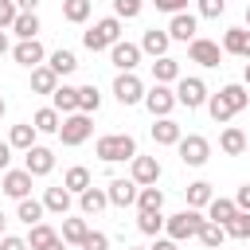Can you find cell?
<instances>
[{
    "label": "cell",
    "mask_w": 250,
    "mask_h": 250,
    "mask_svg": "<svg viewBox=\"0 0 250 250\" xmlns=\"http://www.w3.org/2000/svg\"><path fill=\"white\" fill-rule=\"evenodd\" d=\"M16 16H20V8H16V0H0V31H12V23H16Z\"/></svg>",
    "instance_id": "cell-46"
},
{
    "label": "cell",
    "mask_w": 250,
    "mask_h": 250,
    "mask_svg": "<svg viewBox=\"0 0 250 250\" xmlns=\"http://www.w3.org/2000/svg\"><path fill=\"white\" fill-rule=\"evenodd\" d=\"M219 148H223L227 156H242V152H246V133L234 129V125H227V129L219 133Z\"/></svg>",
    "instance_id": "cell-25"
},
{
    "label": "cell",
    "mask_w": 250,
    "mask_h": 250,
    "mask_svg": "<svg viewBox=\"0 0 250 250\" xmlns=\"http://www.w3.org/2000/svg\"><path fill=\"white\" fill-rule=\"evenodd\" d=\"M141 55H152V59H164L168 55V47H172V39H168V31H160V27H148L145 35H141Z\"/></svg>",
    "instance_id": "cell-17"
},
{
    "label": "cell",
    "mask_w": 250,
    "mask_h": 250,
    "mask_svg": "<svg viewBox=\"0 0 250 250\" xmlns=\"http://www.w3.org/2000/svg\"><path fill=\"white\" fill-rule=\"evenodd\" d=\"M164 207V191L152 184V188H137V211H160Z\"/></svg>",
    "instance_id": "cell-40"
},
{
    "label": "cell",
    "mask_w": 250,
    "mask_h": 250,
    "mask_svg": "<svg viewBox=\"0 0 250 250\" xmlns=\"http://www.w3.org/2000/svg\"><path fill=\"white\" fill-rule=\"evenodd\" d=\"M180 78V62L172 59V55H164V59H152V82H160V86H172Z\"/></svg>",
    "instance_id": "cell-24"
},
{
    "label": "cell",
    "mask_w": 250,
    "mask_h": 250,
    "mask_svg": "<svg viewBox=\"0 0 250 250\" xmlns=\"http://www.w3.org/2000/svg\"><path fill=\"white\" fill-rule=\"evenodd\" d=\"M109 62L117 66V74H133L137 62H141V47L129 43V39H117V43L109 47Z\"/></svg>",
    "instance_id": "cell-10"
},
{
    "label": "cell",
    "mask_w": 250,
    "mask_h": 250,
    "mask_svg": "<svg viewBox=\"0 0 250 250\" xmlns=\"http://www.w3.org/2000/svg\"><path fill=\"white\" fill-rule=\"evenodd\" d=\"M102 109V94H98V86L94 82H86V86H78V113H86V117H94Z\"/></svg>",
    "instance_id": "cell-34"
},
{
    "label": "cell",
    "mask_w": 250,
    "mask_h": 250,
    "mask_svg": "<svg viewBox=\"0 0 250 250\" xmlns=\"http://www.w3.org/2000/svg\"><path fill=\"white\" fill-rule=\"evenodd\" d=\"M176 105H188V109H199V105H207V86H203V78H188V74H180L176 78Z\"/></svg>",
    "instance_id": "cell-6"
},
{
    "label": "cell",
    "mask_w": 250,
    "mask_h": 250,
    "mask_svg": "<svg viewBox=\"0 0 250 250\" xmlns=\"http://www.w3.org/2000/svg\"><path fill=\"white\" fill-rule=\"evenodd\" d=\"M90 234V223L86 219H62V230H59V238L66 242V246H82V238Z\"/></svg>",
    "instance_id": "cell-32"
},
{
    "label": "cell",
    "mask_w": 250,
    "mask_h": 250,
    "mask_svg": "<svg viewBox=\"0 0 250 250\" xmlns=\"http://www.w3.org/2000/svg\"><path fill=\"white\" fill-rule=\"evenodd\" d=\"M145 8V0H113V16L117 20H137Z\"/></svg>",
    "instance_id": "cell-44"
},
{
    "label": "cell",
    "mask_w": 250,
    "mask_h": 250,
    "mask_svg": "<svg viewBox=\"0 0 250 250\" xmlns=\"http://www.w3.org/2000/svg\"><path fill=\"white\" fill-rule=\"evenodd\" d=\"M55 238H59V230H55L51 223H35V227L27 230V250H47Z\"/></svg>",
    "instance_id": "cell-33"
},
{
    "label": "cell",
    "mask_w": 250,
    "mask_h": 250,
    "mask_svg": "<svg viewBox=\"0 0 250 250\" xmlns=\"http://www.w3.org/2000/svg\"><path fill=\"white\" fill-rule=\"evenodd\" d=\"M246 27H250V4H246Z\"/></svg>",
    "instance_id": "cell-59"
},
{
    "label": "cell",
    "mask_w": 250,
    "mask_h": 250,
    "mask_svg": "<svg viewBox=\"0 0 250 250\" xmlns=\"http://www.w3.org/2000/svg\"><path fill=\"white\" fill-rule=\"evenodd\" d=\"M129 250H148V246H129Z\"/></svg>",
    "instance_id": "cell-60"
},
{
    "label": "cell",
    "mask_w": 250,
    "mask_h": 250,
    "mask_svg": "<svg viewBox=\"0 0 250 250\" xmlns=\"http://www.w3.org/2000/svg\"><path fill=\"white\" fill-rule=\"evenodd\" d=\"M105 195H109V203H113V207H133V203H137V184H133V180L113 176V180H109V188H105Z\"/></svg>",
    "instance_id": "cell-18"
},
{
    "label": "cell",
    "mask_w": 250,
    "mask_h": 250,
    "mask_svg": "<svg viewBox=\"0 0 250 250\" xmlns=\"http://www.w3.org/2000/svg\"><path fill=\"white\" fill-rule=\"evenodd\" d=\"M188 59L211 70V66H219V62H223V47H219L215 39H203V35H195V39L188 43Z\"/></svg>",
    "instance_id": "cell-8"
},
{
    "label": "cell",
    "mask_w": 250,
    "mask_h": 250,
    "mask_svg": "<svg viewBox=\"0 0 250 250\" xmlns=\"http://www.w3.org/2000/svg\"><path fill=\"white\" fill-rule=\"evenodd\" d=\"M219 94H223V102H227V105H230L234 113L250 105V94H246V86H242V82H230V86H223Z\"/></svg>",
    "instance_id": "cell-39"
},
{
    "label": "cell",
    "mask_w": 250,
    "mask_h": 250,
    "mask_svg": "<svg viewBox=\"0 0 250 250\" xmlns=\"http://www.w3.org/2000/svg\"><path fill=\"white\" fill-rule=\"evenodd\" d=\"M47 250H66V242H62V238H55V242H51Z\"/></svg>",
    "instance_id": "cell-55"
},
{
    "label": "cell",
    "mask_w": 250,
    "mask_h": 250,
    "mask_svg": "<svg viewBox=\"0 0 250 250\" xmlns=\"http://www.w3.org/2000/svg\"><path fill=\"white\" fill-rule=\"evenodd\" d=\"M94 12V0H62V20L66 23H86Z\"/></svg>",
    "instance_id": "cell-36"
},
{
    "label": "cell",
    "mask_w": 250,
    "mask_h": 250,
    "mask_svg": "<svg viewBox=\"0 0 250 250\" xmlns=\"http://www.w3.org/2000/svg\"><path fill=\"white\" fill-rule=\"evenodd\" d=\"M219 47H223V55H238V59H250V27H227Z\"/></svg>",
    "instance_id": "cell-16"
},
{
    "label": "cell",
    "mask_w": 250,
    "mask_h": 250,
    "mask_svg": "<svg viewBox=\"0 0 250 250\" xmlns=\"http://www.w3.org/2000/svg\"><path fill=\"white\" fill-rule=\"evenodd\" d=\"M129 180H133L137 188H152V184L160 180V160H156V156H141V152H137V156L129 160Z\"/></svg>",
    "instance_id": "cell-9"
},
{
    "label": "cell",
    "mask_w": 250,
    "mask_h": 250,
    "mask_svg": "<svg viewBox=\"0 0 250 250\" xmlns=\"http://www.w3.org/2000/svg\"><path fill=\"white\" fill-rule=\"evenodd\" d=\"M184 195H188V207H191V211H203V207L215 199V191H211V184H207V180L188 184V188H184Z\"/></svg>",
    "instance_id": "cell-26"
},
{
    "label": "cell",
    "mask_w": 250,
    "mask_h": 250,
    "mask_svg": "<svg viewBox=\"0 0 250 250\" xmlns=\"http://www.w3.org/2000/svg\"><path fill=\"white\" fill-rule=\"evenodd\" d=\"M16 8H20V12H35V8H39V0H16Z\"/></svg>",
    "instance_id": "cell-53"
},
{
    "label": "cell",
    "mask_w": 250,
    "mask_h": 250,
    "mask_svg": "<svg viewBox=\"0 0 250 250\" xmlns=\"http://www.w3.org/2000/svg\"><path fill=\"white\" fill-rule=\"evenodd\" d=\"M35 137H39V133H35V125H31V121H20V125H12L8 145H12V148H20V152H27V148L35 145Z\"/></svg>",
    "instance_id": "cell-29"
},
{
    "label": "cell",
    "mask_w": 250,
    "mask_h": 250,
    "mask_svg": "<svg viewBox=\"0 0 250 250\" xmlns=\"http://www.w3.org/2000/svg\"><path fill=\"white\" fill-rule=\"evenodd\" d=\"M148 250H180V242H172V238H156Z\"/></svg>",
    "instance_id": "cell-51"
},
{
    "label": "cell",
    "mask_w": 250,
    "mask_h": 250,
    "mask_svg": "<svg viewBox=\"0 0 250 250\" xmlns=\"http://www.w3.org/2000/svg\"><path fill=\"white\" fill-rule=\"evenodd\" d=\"M78 250H109V234H102V230H90L86 238H82V246Z\"/></svg>",
    "instance_id": "cell-47"
},
{
    "label": "cell",
    "mask_w": 250,
    "mask_h": 250,
    "mask_svg": "<svg viewBox=\"0 0 250 250\" xmlns=\"http://www.w3.org/2000/svg\"><path fill=\"white\" fill-rule=\"evenodd\" d=\"M39 27H43V23H39V16H35V12H20V16H16V23H12V31H16L20 39H39Z\"/></svg>",
    "instance_id": "cell-37"
},
{
    "label": "cell",
    "mask_w": 250,
    "mask_h": 250,
    "mask_svg": "<svg viewBox=\"0 0 250 250\" xmlns=\"http://www.w3.org/2000/svg\"><path fill=\"white\" fill-rule=\"evenodd\" d=\"M31 125H35V133H59L62 117H59V109L43 105V109H35V113H31Z\"/></svg>",
    "instance_id": "cell-35"
},
{
    "label": "cell",
    "mask_w": 250,
    "mask_h": 250,
    "mask_svg": "<svg viewBox=\"0 0 250 250\" xmlns=\"http://www.w3.org/2000/svg\"><path fill=\"white\" fill-rule=\"evenodd\" d=\"M4 230H8V215L0 211V238H4Z\"/></svg>",
    "instance_id": "cell-56"
},
{
    "label": "cell",
    "mask_w": 250,
    "mask_h": 250,
    "mask_svg": "<svg viewBox=\"0 0 250 250\" xmlns=\"http://www.w3.org/2000/svg\"><path fill=\"white\" fill-rule=\"evenodd\" d=\"M117 39H121V20H117V16H105V20H98L90 31H82L86 51H109Z\"/></svg>",
    "instance_id": "cell-3"
},
{
    "label": "cell",
    "mask_w": 250,
    "mask_h": 250,
    "mask_svg": "<svg viewBox=\"0 0 250 250\" xmlns=\"http://www.w3.org/2000/svg\"><path fill=\"white\" fill-rule=\"evenodd\" d=\"M152 4H156V12H168V16L188 12V0H152Z\"/></svg>",
    "instance_id": "cell-48"
},
{
    "label": "cell",
    "mask_w": 250,
    "mask_h": 250,
    "mask_svg": "<svg viewBox=\"0 0 250 250\" xmlns=\"http://www.w3.org/2000/svg\"><path fill=\"white\" fill-rule=\"evenodd\" d=\"M207 113H211V117H215L219 125H227V121L234 117V109H230V105L223 102V94H207Z\"/></svg>",
    "instance_id": "cell-42"
},
{
    "label": "cell",
    "mask_w": 250,
    "mask_h": 250,
    "mask_svg": "<svg viewBox=\"0 0 250 250\" xmlns=\"http://www.w3.org/2000/svg\"><path fill=\"white\" fill-rule=\"evenodd\" d=\"M62 188L70 191V195H82L86 188H94V180H90V168H82V164H74L66 176H62Z\"/></svg>",
    "instance_id": "cell-30"
},
{
    "label": "cell",
    "mask_w": 250,
    "mask_h": 250,
    "mask_svg": "<svg viewBox=\"0 0 250 250\" xmlns=\"http://www.w3.org/2000/svg\"><path fill=\"white\" fill-rule=\"evenodd\" d=\"M51 109H59V117L78 113V86H55V94H51Z\"/></svg>",
    "instance_id": "cell-19"
},
{
    "label": "cell",
    "mask_w": 250,
    "mask_h": 250,
    "mask_svg": "<svg viewBox=\"0 0 250 250\" xmlns=\"http://www.w3.org/2000/svg\"><path fill=\"white\" fill-rule=\"evenodd\" d=\"M8 160H12V145L0 141V168H4V172H8Z\"/></svg>",
    "instance_id": "cell-52"
},
{
    "label": "cell",
    "mask_w": 250,
    "mask_h": 250,
    "mask_svg": "<svg viewBox=\"0 0 250 250\" xmlns=\"http://www.w3.org/2000/svg\"><path fill=\"white\" fill-rule=\"evenodd\" d=\"M4 113H8V102H4V98H0V117H4Z\"/></svg>",
    "instance_id": "cell-57"
},
{
    "label": "cell",
    "mask_w": 250,
    "mask_h": 250,
    "mask_svg": "<svg viewBox=\"0 0 250 250\" xmlns=\"http://www.w3.org/2000/svg\"><path fill=\"white\" fill-rule=\"evenodd\" d=\"M94 152H98L105 164H121V160H133V156H137V141H133L129 133H105V137H98Z\"/></svg>",
    "instance_id": "cell-1"
},
{
    "label": "cell",
    "mask_w": 250,
    "mask_h": 250,
    "mask_svg": "<svg viewBox=\"0 0 250 250\" xmlns=\"http://www.w3.org/2000/svg\"><path fill=\"white\" fill-rule=\"evenodd\" d=\"M12 59H16L20 66H27V70H35V66H43V59H47V51H43V43H39V39H20V43L12 47Z\"/></svg>",
    "instance_id": "cell-14"
},
{
    "label": "cell",
    "mask_w": 250,
    "mask_h": 250,
    "mask_svg": "<svg viewBox=\"0 0 250 250\" xmlns=\"http://www.w3.org/2000/svg\"><path fill=\"white\" fill-rule=\"evenodd\" d=\"M47 66H51L59 78H66V74H74V70H78V59H74V51L59 47V51H51V55H47Z\"/></svg>",
    "instance_id": "cell-23"
},
{
    "label": "cell",
    "mask_w": 250,
    "mask_h": 250,
    "mask_svg": "<svg viewBox=\"0 0 250 250\" xmlns=\"http://www.w3.org/2000/svg\"><path fill=\"white\" fill-rule=\"evenodd\" d=\"M242 78H246V82H250V62H246V70H242Z\"/></svg>",
    "instance_id": "cell-58"
},
{
    "label": "cell",
    "mask_w": 250,
    "mask_h": 250,
    "mask_svg": "<svg viewBox=\"0 0 250 250\" xmlns=\"http://www.w3.org/2000/svg\"><path fill=\"white\" fill-rule=\"evenodd\" d=\"M43 211H51V215H66L70 211V191L59 184V188H47L43 191Z\"/></svg>",
    "instance_id": "cell-27"
},
{
    "label": "cell",
    "mask_w": 250,
    "mask_h": 250,
    "mask_svg": "<svg viewBox=\"0 0 250 250\" xmlns=\"http://www.w3.org/2000/svg\"><path fill=\"white\" fill-rule=\"evenodd\" d=\"M113 98L121 105H137V102H145V82L137 74H117L113 78Z\"/></svg>",
    "instance_id": "cell-13"
},
{
    "label": "cell",
    "mask_w": 250,
    "mask_h": 250,
    "mask_svg": "<svg viewBox=\"0 0 250 250\" xmlns=\"http://www.w3.org/2000/svg\"><path fill=\"white\" fill-rule=\"evenodd\" d=\"M246 152H250V137H246Z\"/></svg>",
    "instance_id": "cell-61"
},
{
    "label": "cell",
    "mask_w": 250,
    "mask_h": 250,
    "mask_svg": "<svg viewBox=\"0 0 250 250\" xmlns=\"http://www.w3.org/2000/svg\"><path fill=\"white\" fill-rule=\"evenodd\" d=\"M12 47H8V31H0V55H8Z\"/></svg>",
    "instance_id": "cell-54"
},
{
    "label": "cell",
    "mask_w": 250,
    "mask_h": 250,
    "mask_svg": "<svg viewBox=\"0 0 250 250\" xmlns=\"http://www.w3.org/2000/svg\"><path fill=\"white\" fill-rule=\"evenodd\" d=\"M0 250H27V238H20V234H4V238H0Z\"/></svg>",
    "instance_id": "cell-49"
},
{
    "label": "cell",
    "mask_w": 250,
    "mask_h": 250,
    "mask_svg": "<svg viewBox=\"0 0 250 250\" xmlns=\"http://www.w3.org/2000/svg\"><path fill=\"white\" fill-rule=\"evenodd\" d=\"M184 129L172 121V117H152V141L156 145H180Z\"/></svg>",
    "instance_id": "cell-20"
},
{
    "label": "cell",
    "mask_w": 250,
    "mask_h": 250,
    "mask_svg": "<svg viewBox=\"0 0 250 250\" xmlns=\"http://www.w3.org/2000/svg\"><path fill=\"white\" fill-rule=\"evenodd\" d=\"M176 152H180V160H184L188 168H203V164L211 160V141L199 137V133H188V137H180Z\"/></svg>",
    "instance_id": "cell-5"
},
{
    "label": "cell",
    "mask_w": 250,
    "mask_h": 250,
    "mask_svg": "<svg viewBox=\"0 0 250 250\" xmlns=\"http://www.w3.org/2000/svg\"><path fill=\"white\" fill-rule=\"evenodd\" d=\"M51 168H55V152L47 148V145H31L27 152H23V172L35 180V176H51Z\"/></svg>",
    "instance_id": "cell-11"
},
{
    "label": "cell",
    "mask_w": 250,
    "mask_h": 250,
    "mask_svg": "<svg viewBox=\"0 0 250 250\" xmlns=\"http://www.w3.org/2000/svg\"><path fill=\"white\" fill-rule=\"evenodd\" d=\"M234 207H238V211H250V184H242V188L234 191Z\"/></svg>",
    "instance_id": "cell-50"
},
{
    "label": "cell",
    "mask_w": 250,
    "mask_h": 250,
    "mask_svg": "<svg viewBox=\"0 0 250 250\" xmlns=\"http://www.w3.org/2000/svg\"><path fill=\"white\" fill-rule=\"evenodd\" d=\"M199 227H203V215L191 211V207H184V211H176V215L164 219V238H172V242H188V238L199 234Z\"/></svg>",
    "instance_id": "cell-2"
},
{
    "label": "cell",
    "mask_w": 250,
    "mask_h": 250,
    "mask_svg": "<svg viewBox=\"0 0 250 250\" xmlns=\"http://www.w3.org/2000/svg\"><path fill=\"white\" fill-rule=\"evenodd\" d=\"M145 109H148L152 117H172V109H176V90L152 82V90H145Z\"/></svg>",
    "instance_id": "cell-7"
},
{
    "label": "cell",
    "mask_w": 250,
    "mask_h": 250,
    "mask_svg": "<svg viewBox=\"0 0 250 250\" xmlns=\"http://www.w3.org/2000/svg\"><path fill=\"white\" fill-rule=\"evenodd\" d=\"M0 191H4V195H12V199L20 203V199H27V195H31V176H27L23 168H8V172H4V180H0Z\"/></svg>",
    "instance_id": "cell-15"
},
{
    "label": "cell",
    "mask_w": 250,
    "mask_h": 250,
    "mask_svg": "<svg viewBox=\"0 0 250 250\" xmlns=\"http://www.w3.org/2000/svg\"><path fill=\"white\" fill-rule=\"evenodd\" d=\"M43 215H47V211H43V199H31V195H27V199H20V203H16V219H20V223H27V227L43 223Z\"/></svg>",
    "instance_id": "cell-31"
},
{
    "label": "cell",
    "mask_w": 250,
    "mask_h": 250,
    "mask_svg": "<svg viewBox=\"0 0 250 250\" xmlns=\"http://www.w3.org/2000/svg\"><path fill=\"white\" fill-rule=\"evenodd\" d=\"M234 215H238L234 199H223V195H215V199L207 203V223H219V227H227Z\"/></svg>",
    "instance_id": "cell-22"
},
{
    "label": "cell",
    "mask_w": 250,
    "mask_h": 250,
    "mask_svg": "<svg viewBox=\"0 0 250 250\" xmlns=\"http://www.w3.org/2000/svg\"><path fill=\"white\" fill-rule=\"evenodd\" d=\"M223 230H227L230 238H242V242H250V211H238V215H234V219H230Z\"/></svg>",
    "instance_id": "cell-43"
},
{
    "label": "cell",
    "mask_w": 250,
    "mask_h": 250,
    "mask_svg": "<svg viewBox=\"0 0 250 250\" xmlns=\"http://www.w3.org/2000/svg\"><path fill=\"white\" fill-rule=\"evenodd\" d=\"M90 133H94V117H86V113H66L55 137H59L66 148H78L82 141H90Z\"/></svg>",
    "instance_id": "cell-4"
},
{
    "label": "cell",
    "mask_w": 250,
    "mask_h": 250,
    "mask_svg": "<svg viewBox=\"0 0 250 250\" xmlns=\"http://www.w3.org/2000/svg\"><path fill=\"white\" fill-rule=\"evenodd\" d=\"M137 230L148 234V238H160V230H164V215H160V211H137Z\"/></svg>",
    "instance_id": "cell-38"
},
{
    "label": "cell",
    "mask_w": 250,
    "mask_h": 250,
    "mask_svg": "<svg viewBox=\"0 0 250 250\" xmlns=\"http://www.w3.org/2000/svg\"><path fill=\"white\" fill-rule=\"evenodd\" d=\"M195 8H199L203 20H219L227 12V0H195Z\"/></svg>",
    "instance_id": "cell-45"
},
{
    "label": "cell",
    "mask_w": 250,
    "mask_h": 250,
    "mask_svg": "<svg viewBox=\"0 0 250 250\" xmlns=\"http://www.w3.org/2000/svg\"><path fill=\"white\" fill-rule=\"evenodd\" d=\"M195 238H199L207 250H219V246H223V238H227V230H223L219 223H207V219H203V227H199V234H195Z\"/></svg>",
    "instance_id": "cell-41"
},
{
    "label": "cell",
    "mask_w": 250,
    "mask_h": 250,
    "mask_svg": "<svg viewBox=\"0 0 250 250\" xmlns=\"http://www.w3.org/2000/svg\"><path fill=\"white\" fill-rule=\"evenodd\" d=\"M55 86H59V74H55L47 62L31 70V94H55Z\"/></svg>",
    "instance_id": "cell-28"
},
{
    "label": "cell",
    "mask_w": 250,
    "mask_h": 250,
    "mask_svg": "<svg viewBox=\"0 0 250 250\" xmlns=\"http://www.w3.org/2000/svg\"><path fill=\"white\" fill-rule=\"evenodd\" d=\"M168 39H180V43H191L195 35H199V16L195 12H176L172 20H168Z\"/></svg>",
    "instance_id": "cell-12"
},
{
    "label": "cell",
    "mask_w": 250,
    "mask_h": 250,
    "mask_svg": "<svg viewBox=\"0 0 250 250\" xmlns=\"http://www.w3.org/2000/svg\"><path fill=\"white\" fill-rule=\"evenodd\" d=\"M105 207H109L105 188H86V191L78 195V211H82V215H102Z\"/></svg>",
    "instance_id": "cell-21"
}]
</instances>
